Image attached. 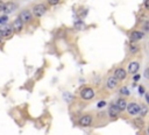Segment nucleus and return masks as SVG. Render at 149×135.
Wrapping results in <instances>:
<instances>
[{"label":"nucleus","instance_id":"f3484780","mask_svg":"<svg viewBox=\"0 0 149 135\" xmlns=\"http://www.w3.org/2000/svg\"><path fill=\"white\" fill-rule=\"evenodd\" d=\"M130 52H136L137 50H139V47L137 45H130Z\"/></svg>","mask_w":149,"mask_h":135},{"label":"nucleus","instance_id":"a878e982","mask_svg":"<svg viewBox=\"0 0 149 135\" xmlns=\"http://www.w3.org/2000/svg\"><path fill=\"white\" fill-rule=\"evenodd\" d=\"M0 41H1V36H0Z\"/></svg>","mask_w":149,"mask_h":135},{"label":"nucleus","instance_id":"f8f14e48","mask_svg":"<svg viewBox=\"0 0 149 135\" xmlns=\"http://www.w3.org/2000/svg\"><path fill=\"white\" fill-rule=\"evenodd\" d=\"M12 28H13V30H15V32H20V30L22 29V22H21L19 19H17V20L13 22Z\"/></svg>","mask_w":149,"mask_h":135},{"label":"nucleus","instance_id":"dca6fc26","mask_svg":"<svg viewBox=\"0 0 149 135\" xmlns=\"http://www.w3.org/2000/svg\"><path fill=\"white\" fill-rule=\"evenodd\" d=\"M7 21H8V18H7L6 15H4V17H0V25H5Z\"/></svg>","mask_w":149,"mask_h":135},{"label":"nucleus","instance_id":"a211bd4d","mask_svg":"<svg viewBox=\"0 0 149 135\" xmlns=\"http://www.w3.org/2000/svg\"><path fill=\"white\" fill-rule=\"evenodd\" d=\"M120 92H121L122 94H125V96H128V93H129V92H128V90H127L126 87H122V89L120 90Z\"/></svg>","mask_w":149,"mask_h":135},{"label":"nucleus","instance_id":"6ab92c4d","mask_svg":"<svg viewBox=\"0 0 149 135\" xmlns=\"http://www.w3.org/2000/svg\"><path fill=\"white\" fill-rule=\"evenodd\" d=\"M4 7H5V3L0 0V12H4Z\"/></svg>","mask_w":149,"mask_h":135},{"label":"nucleus","instance_id":"7ed1b4c3","mask_svg":"<svg viewBox=\"0 0 149 135\" xmlns=\"http://www.w3.org/2000/svg\"><path fill=\"white\" fill-rule=\"evenodd\" d=\"M126 108H127V111H128V113H129L130 115H136V114H139V105L135 104V103L128 104V105L126 106Z\"/></svg>","mask_w":149,"mask_h":135},{"label":"nucleus","instance_id":"5701e85b","mask_svg":"<svg viewBox=\"0 0 149 135\" xmlns=\"http://www.w3.org/2000/svg\"><path fill=\"white\" fill-rule=\"evenodd\" d=\"M143 29H144V32H147V30H148V22H146V23H144V27H143Z\"/></svg>","mask_w":149,"mask_h":135},{"label":"nucleus","instance_id":"9d476101","mask_svg":"<svg viewBox=\"0 0 149 135\" xmlns=\"http://www.w3.org/2000/svg\"><path fill=\"white\" fill-rule=\"evenodd\" d=\"M117 84H118V79L115 77H110L107 79V86H108V89H114L117 86Z\"/></svg>","mask_w":149,"mask_h":135},{"label":"nucleus","instance_id":"4be33fe9","mask_svg":"<svg viewBox=\"0 0 149 135\" xmlns=\"http://www.w3.org/2000/svg\"><path fill=\"white\" fill-rule=\"evenodd\" d=\"M133 79H134V81H135V82H136V81H139V79H140V75H135V76H134V78H133Z\"/></svg>","mask_w":149,"mask_h":135},{"label":"nucleus","instance_id":"412c9836","mask_svg":"<svg viewBox=\"0 0 149 135\" xmlns=\"http://www.w3.org/2000/svg\"><path fill=\"white\" fill-rule=\"evenodd\" d=\"M106 105V103L105 101H100V103H98V107H104Z\"/></svg>","mask_w":149,"mask_h":135},{"label":"nucleus","instance_id":"f03ea898","mask_svg":"<svg viewBox=\"0 0 149 135\" xmlns=\"http://www.w3.org/2000/svg\"><path fill=\"white\" fill-rule=\"evenodd\" d=\"M33 12H34V14H35L36 17H42V15H44V13L47 12V8H46L44 5L40 4V5H36V6L34 7Z\"/></svg>","mask_w":149,"mask_h":135},{"label":"nucleus","instance_id":"f257e3e1","mask_svg":"<svg viewBox=\"0 0 149 135\" xmlns=\"http://www.w3.org/2000/svg\"><path fill=\"white\" fill-rule=\"evenodd\" d=\"M81 97L84 99V100H90L95 97V91L90 87H84L82 91H81Z\"/></svg>","mask_w":149,"mask_h":135},{"label":"nucleus","instance_id":"39448f33","mask_svg":"<svg viewBox=\"0 0 149 135\" xmlns=\"http://www.w3.org/2000/svg\"><path fill=\"white\" fill-rule=\"evenodd\" d=\"M140 69V64L137 62H132L128 65V72L129 74H136Z\"/></svg>","mask_w":149,"mask_h":135},{"label":"nucleus","instance_id":"ddd939ff","mask_svg":"<svg viewBox=\"0 0 149 135\" xmlns=\"http://www.w3.org/2000/svg\"><path fill=\"white\" fill-rule=\"evenodd\" d=\"M115 106L119 108V111H123V110H126L127 103H126L125 99H119V100L117 101V105H115Z\"/></svg>","mask_w":149,"mask_h":135},{"label":"nucleus","instance_id":"aec40b11","mask_svg":"<svg viewBox=\"0 0 149 135\" xmlns=\"http://www.w3.org/2000/svg\"><path fill=\"white\" fill-rule=\"evenodd\" d=\"M48 1H49L50 5H56V4H58V0H48Z\"/></svg>","mask_w":149,"mask_h":135},{"label":"nucleus","instance_id":"423d86ee","mask_svg":"<svg viewBox=\"0 0 149 135\" xmlns=\"http://www.w3.org/2000/svg\"><path fill=\"white\" fill-rule=\"evenodd\" d=\"M91 123H92V116H90V115H84L79 119L81 126H90Z\"/></svg>","mask_w":149,"mask_h":135},{"label":"nucleus","instance_id":"20e7f679","mask_svg":"<svg viewBox=\"0 0 149 135\" xmlns=\"http://www.w3.org/2000/svg\"><path fill=\"white\" fill-rule=\"evenodd\" d=\"M19 20H20L22 23L30 21V20H32V14H30V12H29V11H22L21 14H20V17H19Z\"/></svg>","mask_w":149,"mask_h":135},{"label":"nucleus","instance_id":"1a4fd4ad","mask_svg":"<svg viewBox=\"0 0 149 135\" xmlns=\"http://www.w3.org/2000/svg\"><path fill=\"white\" fill-rule=\"evenodd\" d=\"M15 8H17V6H15V4H14V3H8V4H5L4 12H5L6 14H10V13H12Z\"/></svg>","mask_w":149,"mask_h":135},{"label":"nucleus","instance_id":"4468645a","mask_svg":"<svg viewBox=\"0 0 149 135\" xmlns=\"http://www.w3.org/2000/svg\"><path fill=\"white\" fill-rule=\"evenodd\" d=\"M119 113H120V111H119V108H118L115 105H112V106L110 107V115H111V116L115 118V116H118Z\"/></svg>","mask_w":149,"mask_h":135},{"label":"nucleus","instance_id":"6e6552de","mask_svg":"<svg viewBox=\"0 0 149 135\" xmlns=\"http://www.w3.org/2000/svg\"><path fill=\"white\" fill-rule=\"evenodd\" d=\"M142 37H143V33H141V32H137V30H134V32L130 34V40H132L133 42L140 41Z\"/></svg>","mask_w":149,"mask_h":135},{"label":"nucleus","instance_id":"2eb2a0df","mask_svg":"<svg viewBox=\"0 0 149 135\" xmlns=\"http://www.w3.org/2000/svg\"><path fill=\"white\" fill-rule=\"evenodd\" d=\"M139 113H140L141 115H146V114H147V107H146L144 105H140V106H139Z\"/></svg>","mask_w":149,"mask_h":135},{"label":"nucleus","instance_id":"393cba45","mask_svg":"<svg viewBox=\"0 0 149 135\" xmlns=\"http://www.w3.org/2000/svg\"><path fill=\"white\" fill-rule=\"evenodd\" d=\"M144 77H146V78H148V70H146V71H144Z\"/></svg>","mask_w":149,"mask_h":135},{"label":"nucleus","instance_id":"b1692460","mask_svg":"<svg viewBox=\"0 0 149 135\" xmlns=\"http://www.w3.org/2000/svg\"><path fill=\"white\" fill-rule=\"evenodd\" d=\"M139 92H140V93H143V92H144L143 87H139Z\"/></svg>","mask_w":149,"mask_h":135},{"label":"nucleus","instance_id":"0eeeda50","mask_svg":"<svg viewBox=\"0 0 149 135\" xmlns=\"http://www.w3.org/2000/svg\"><path fill=\"white\" fill-rule=\"evenodd\" d=\"M126 71L122 69V68H119V69H117L115 70V72H114V77L117 78V79H125L126 78Z\"/></svg>","mask_w":149,"mask_h":135},{"label":"nucleus","instance_id":"9b49d317","mask_svg":"<svg viewBox=\"0 0 149 135\" xmlns=\"http://www.w3.org/2000/svg\"><path fill=\"white\" fill-rule=\"evenodd\" d=\"M11 34H12V28H10V27H4V28L0 29V36L7 37V36H10Z\"/></svg>","mask_w":149,"mask_h":135}]
</instances>
